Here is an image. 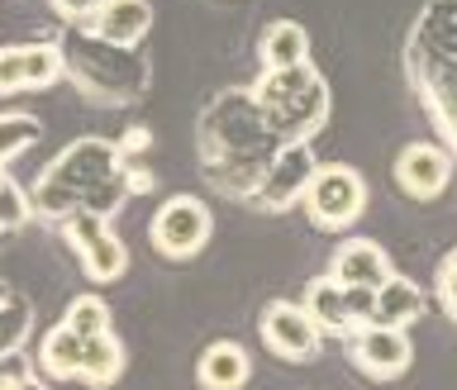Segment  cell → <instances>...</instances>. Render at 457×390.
<instances>
[{"label": "cell", "mask_w": 457, "mask_h": 390, "mask_svg": "<svg viewBox=\"0 0 457 390\" xmlns=\"http://www.w3.org/2000/svg\"><path fill=\"white\" fill-rule=\"evenodd\" d=\"M438 295H443V305H448V314L457 319V253H448L438 267Z\"/></svg>", "instance_id": "obj_29"}, {"label": "cell", "mask_w": 457, "mask_h": 390, "mask_svg": "<svg viewBox=\"0 0 457 390\" xmlns=\"http://www.w3.org/2000/svg\"><path fill=\"white\" fill-rule=\"evenodd\" d=\"M281 138L271 134L267 110L253 86H234L205 100L195 114V153L200 157H228V153H277Z\"/></svg>", "instance_id": "obj_4"}, {"label": "cell", "mask_w": 457, "mask_h": 390, "mask_svg": "<svg viewBox=\"0 0 457 390\" xmlns=\"http://www.w3.org/2000/svg\"><path fill=\"white\" fill-rule=\"evenodd\" d=\"M114 143H120V157H124V162H143V153L153 148V129L134 124V129H129L124 138H114Z\"/></svg>", "instance_id": "obj_28"}, {"label": "cell", "mask_w": 457, "mask_h": 390, "mask_svg": "<svg viewBox=\"0 0 457 390\" xmlns=\"http://www.w3.org/2000/svg\"><path fill=\"white\" fill-rule=\"evenodd\" d=\"M410 57H457V0H428L410 38Z\"/></svg>", "instance_id": "obj_18"}, {"label": "cell", "mask_w": 457, "mask_h": 390, "mask_svg": "<svg viewBox=\"0 0 457 390\" xmlns=\"http://www.w3.org/2000/svg\"><path fill=\"white\" fill-rule=\"evenodd\" d=\"M67 62V81L91 100V105H134L148 95L153 86V62L143 48H124V43L100 38L91 24H67V34L57 38Z\"/></svg>", "instance_id": "obj_1"}, {"label": "cell", "mask_w": 457, "mask_h": 390, "mask_svg": "<svg viewBox=\"0 0 457 390\" xmlns=\"http://www.w3.org/2000/svg\"><path fill=\"white\" fill-rule=\"evenodd\" d=\"M305 214L314 228H324V234H343V228H353L362 220L367 210V181L357 167H343V162H320L314 167V177L305 186Z\"/></svg>", "instance_id": "obj_5"}, {"label": "cell", "mask_w": 457, "mask_h": 390, "mask_svg": "<svg viewBox=\"0 0 457 390\" xmlns=\"http://www.w3.org/2000/svg\"><path fill=\"white\" fill-rule=\"evenodd\" d=\"M257 334H262V348L281 362H314L324 348L320 324L305 314V305L295 300H271V305L257 314Z\"/></svg>", "instance_id": "obj_9"}, {"label": "cell", "mask_w": 457, "mask_h": 390, "mask_svg": "<svg viewBox=\"0 0 457 390\" xmlns=\"http://www.w3.org/2000/svg\"><path fill=\"white\" fill-rule=\"evenodd\" d=\"M214 214L200 195H167L148 224V243L167 262H191V257L210 243Z\"/></svg>", "instance_id": "obj_7"}, {"label": "cell", "mask_w": 457, "mask_h": 390, "mask_svg": "<svg viewBox=\"0 0 457 390\" xmlns=\"http://www.w3.org/2000/svg\"><path fill=\"white\" fill-rule=\"evenodd\" d=\"M328 277H338L343 286H377L391 277V257H386L381 243H371V238H348V243H338L334 257H328Z\"/></svg>", "instance_id": "obj_15"}, {"label": "cell", "mask_w": 457, "mask_h": 390, "mask_svg": "<svg viewBox=\"0 0 457 390\" xmlns=\"http://www.w3.org/2000/svg\"><path fill=\"white\" fill-rule=\"evenodd\" d=\"M20 390H53V386H48V377H38V371H29Z\"/></svg>", "instance_id": "obj_32"}, {"label": "cell", "mask_w": 457, "mask_h": 390, "mask_svg": "<svg viewBox=\"0 0 457 390\" xmlns=\"http://www.w3.org/2000/svg\"><path fill=\"white\" fill-rule=\"evenodd\" d=\"M29 371H34V367H29L20 353H14V357H0V390H20Z\"/></svg>", "instance_id": "obj_31"}, {"label": "cell", "mask_w": 457, "mask_h": 390, "mask_svg": "<svg viewBox=\"0 0 457 390\" xmlns=\"http://www.w3.org/2000/svg\"><path fill=\"white\" fill-rule=\"evenodd\" d=\"M62 324H67L77 338H91V334H110V328H114V314H110V305H105L100 295H77V300L67 305Z\"/></svg>", "instance_id": "obj_25"}, {"label": "cell", "mask_w": 457, "mask_h": 390, "mask_svg": "<svg viewBox=\"0 0 457 390\" xmlns=\"http://www.w3.org/2000/svg\"><path fill=\"white\" fill-rule=\"evenodd\" d=\"M424 310H428V300H424L420 286H414L410 277H395V271H391V277L377 286V310H371V324L405 328V324H420Z\"/></svg>", "instance_id": "obj_20"}, {"label": "cell", "mask_w": 457, "mask_h": 390, "mask_svg": "<svg viewBox=\"0 0 457 390\" xmlns=\"http://www.w3.org/2000/svg\"><path fill=\"white\" fill-rule=\"evenodd\" d=\"M43 138V124L34 120V114H24V110H10V114H0V162H14L20 153H29L34 143Z\"/></svg>", "instance_id": "obj_24"}, {"label": "cell", "mask_w": 457, "mask_h": 390, "mask_svg": "<svg viewBox=\"0 0 457 390\" xmlns=\"http://www.w3.org/2000/svg\"><path fill=\"white\" fill-rule=\"evenodd\" d=\"M91 29L110 43L143 48V38L153 34V0H105V5L96 10Z\"/></svg>", "instance_id": "obj_17"}, {"label": "cell", "mask_w": 457, "mask_h": 390, "mask_svg": "<svg viewBox=\"0 0 457 390\" xmlns=\"http://www.w3.org/2000/svg\"><path fill=\"white\" fill-rule=\"evenodd\" d=\"M395 186L410 200H420V205L438 200L453 186V153L438 148V143H424V138L420 143H405L400 157H395Z\"/></svg>", "instance_id": "obj_12"}, {"label": "cell", "mask_w": 457, "mask_h": 390, "mask_svg": "<svg viewBox=\"0 0 457 390\" xmlns=\"http://www.w3.org/2000/svg\"><path fill=\"white\" fill-rule=\"evenodd\" d=\"M5 295H10V286H5V281H0V300H5Z\"/></svg>", "instance_id": "obj_33"}, {"label": "cell", "mask_w": 457, "mask_h": 390, "mask_svg": "<svg viewBox=\"0 0 457 390\" xmlns=\"http://www.w3.org/2000/svg\"><path fill=\"white\" fill-rule=\"evenodd\" d=\"M120 167H124V157H120V143H114V138L91 134V138L67 143V148L38 171L34 191H29L34 214H38V220H48V224H62L67 214L81 210L86 195H91L96 186L105 181L110 171H120Z\"/></svg>", "instance_id": "obj_2"}, {"label": "cell", "mask_w": 457, "mask_h": 390, "mask_svg": "<svg viewBox=\"0 0 457 390\" xmlns=\"http://www.w3.org/2000/svg\"><path fill=\"white\" fill-rule=\"evenodd\" d=\"M314 167H320V157H314L310 138L281 143L277 157H271V167L262 171V186L253 191L248 205H253V210H271V214L300 205V200H305V186H310V177H314Z\"/></svg>", "instance_id": "obj_8"}, {"label": "cell", "mask_w": 457, "mask_h": 390, "mask_svg": "<svg viewBox=\"0 0 457 390\" xmlns=\"http://www.w3.org/2000/svg\"><path fill=\"white\" fill-rule=\"evenodd\" d=\"M410 71H414V86L424 91L434 124L448 134L457 153V57H410Z\"/></svg>", "instance_id": "obj_13"}, {"label": "cell", "mask_w": 457, "mask_h": 390, "mask_svg": "<svg viewBox=\"0 0 457 390\" xmlns=\"http://www.w3.org/2000/svg\"><path fill=\"white\" fill-rule=\"evenodd\" d=\"M343 295H348L353 324H371V310H377V291H371V286H343Z\"/></svg>", "instance_id": "obj_27"}, {"label": "cell", "mask_w": 457, "mask_h": 390, "mask_svg": "<svg viewBox=\"0 0 457 390\" xmlns=\"http://www.w3.org/2000/svg\"><path fill=\"white\" fill-rule=\"evenodd\" d=\"M81 338L71 334L67 324H53L48 334H43L38 343V362L34 371L38 377H48V381H81Z\"/></svg>", "instance_id": "obj_21"}, {"label": "cell", "mask_w": 457, "mask_h": 390, "mask_svg": "<svg viewBox=\"0 0 457 390\" xmlns=\"http://www.w3.org/2000/svg\"><path fill=\"white\" fill-rule=\"evenodd\" d=\"M34 220V200L20 181H0V234H20V228Z\"/></svg>", "instance_id": "obj_26"}, {"label": "cell", "mask_w": 457, "mask_h": 390, "mask_svg": "<svg viewBox=\"0 0 457 390\" xmlns=\"http://www.w3.org/2000/svg\"><path fill=\"white\" fill-rule=\"evenodd\" d=\"M0 238H5V234H0Z\"/></svg>", "instance_id": "obj_35"}, {"label": "cell", "mask_w": 457, "mask_h": 390, "mask_svg": "<svg viewBox=\"0 0 457 390\" xmlns=\"http://www.w3.org/2000/svg\"><path fill=\"white\" fill-rule=\"evenodd\" d=\"M348 362L362 371L367 381H395L405 377L414 362V343L405 328L391 324H357L348 334Z\"/></svg>", "instance_id": "obj_10"}, {"label": "cell", "mask_w": 457, "mask_h": 390, "mask_svg": "<svg viewBox=\"0 0 457 390\" xmlns=\"http://www.w3.org/2000/svg\"><path fill=\"white\" fill-rule=\"evenodd\" d=\"M248 377H253V357L234 338L210 343V348L200 353V362H195L200 390H243V386H248Z\"/></svg>", "instance_id": "obj_16"}, {"label": "cell", "mask_w": 457, "mask_h": 390, "mask_svg": "<svg viewBox=\"0 0 457 390\" xmlns=\"http://www.w3.org/2000/svg\"><path fill=\"white\" fill-rule=\"evenodd\" d=\"M57 81H67V62L57 43H10V48H0V95L48 91Z\"/></svg>", "instance_id": "obj_11"}, {"label": "cell", "mask_w": 457, "mask_h": 390, "mask_svg": "<svg viewBox=\"0 0 457 390\" xmlns=\"http://www.w3.org/2000/svg\"><path fill=\"white\" fill-rule=\"evenodd\" d=\"M34 334V300L10 291L0 300V357H14Z\"/></svg>", "instance_id": "obj_23"}, {"label": "cell", "mask_w": 457, "mask_h": 390, "mask_svg": "<svg viewBox=\"0 0 457 390\" xmlns=\"http://www.w3.org/2000/svg\"><path fill=\"white\" fill-rule=\"evenodd\" d=\"M257 57H262V71L310 62V34H305V24H295V20L267 24L262 38H257Z\"/></svg>", "instance_id": "obj_22"}, {"label": "cell", "mask_w": 457, "mask_h": 390, "mask_svg": "<svg viewBox=\"0 0 457 390\" xmlns=\"http://www.w3.org/2000/svg\"><path fill=\"white\" fill-rule=\"evenodd\" d=\"M277 153H228V157H200V177L210 181V191H220L228 200H253V191L262 186V171L271 167Z\"/></svg>", "instance_id": "obj_14"}, {"label": "cell", "mask_w": 457, "mask_h": 390, "mask_svg": "<svg viewBox=\"0 0 457 390\" xmlns=\"http://www.w3.org/2000/svg\"><path fill=\"white\" fill-rule=\"evenodd\" d=\"M257 100L267 110V124L281 143H295V138H314L320 129L328 124V81L314 71V62H300V67H277V71H262L253 81Z\"/></svg>", "instance_id": "obj_3"}, {"label": "cell", "mask_w": 457, "mask_h": 390, "mask_svg": "<svg viewBox=\"0 0 457 390\" xmlns=\"http://www.w3.org/2000/svg\"><path fill=\"white\" fill-rule=\"evenodd\" d=\"M57 228H62L67 248L77 253L86 281L110 286V281H120L124 271H129V248H124V238L114 234V224L105 220V214H96V210H71Z\"/></svg>", "instance_id": "obj_6"}, {"label": "cell", "mask_w": 457, "mask_h": 390, "mask_svg": "<svg viewBox=\"0 0 457 390\" xmlns=\"http://www.w3.org/2000/svg\"><path fill=\"white\" fill-rule=\"evenodd\" d=\"M305 314L314 324H320V334L324 338H348L353 334V314H348V295H343V281L338 277H320V281H310L305 286Z\"/></svg>", "instance_id": "obj_19"}, {"label": "cell", "mask_w": 457, "mask_h": 390, "mask_svg": "<svg viewBox=\"0 0 457 390\" xmlns=\"http://www.w3.org/2000/svg\"><path fill=\"white\" fill-rule=\"evenodd\" d=\"M5 177H10V171H5V162H0V181H5Z\"/></svg>", "instance_id": "obj_34"}, {"label": "cell", "mask_w": 457, "mask_h": 390, "mask_svg": "<svg viewBox=\"0 0 457 390\" xmlns=\"http://www.w3.org/2000/svg\"><path fill=\"white\" fill-rule=\"evenodd\" d=\"M100 5H105V0H53V10L62 14L67 24H91Z\"/></svg>", "instance_id": "obj_30"}]
</instances>
